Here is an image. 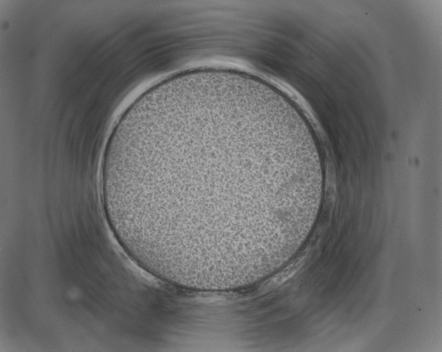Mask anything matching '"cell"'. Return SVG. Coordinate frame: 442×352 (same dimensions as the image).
<instances>
[{
  "label": "cell",
  "mask_w": 442,
  "mask_h": 352,
  "mask_svg": "<svg viewBox=\"0 0 442 352\" xmlns=\"http://www.w3.org/2000/svg\"><path fill=\"white\" fill-rule=\"evenodd\" d=\"M284 151L269 128L238 111L164 118L128 142L122 182L129 215L176 240L245 241L283 210L284 190L267 187L262 173L276 167Z\"/></svg>",
  "instance_id": "1"
}]
</instances>
